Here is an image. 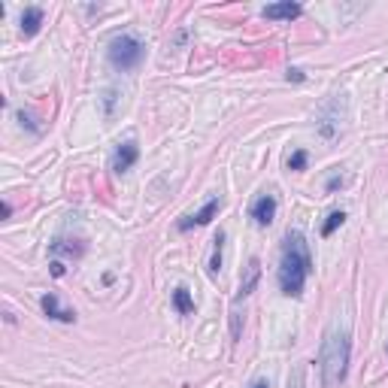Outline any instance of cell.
I'll return each instance as SVG.
<instances>
[{
	"label": "cell",
	"mask_w": 388,
	"mask_h": 388,
	"mask_svg": "<svg viewBox=\"0 0 388 388\" xmlns=\"http://www.w3.org/2000/svg\"><path fill=\"white\" fill-rule=\"evenodd\" d=\"M258 279H261V261H258V258H252V261H249V267H246V276L240 279V298H246V294L255 292Z\"/></svg>",
	"instance_id": "9"
},
{
	"label": "cell",
	"mask_w": 388,
	"mask_h": 388,
	"mask_svg": "<svg viewBox=\"0 0 388 388\" xmlns=\"http://www.w3.org/2000/svg\"><path fill=\"white\" fill-rule=\"evenodd\" d=\"M288 82H303V73L298 70V67H292V70H288Z\"/></svg>",
	"instance_id": "19"
},
{
	"label": "cell",
	"mask_w": 388,
	"mask_h": 388,
	"mask_svg": "<svg viewBox=\"0 0 388 388\" xmlns=\"http://www.w3.org/2000/svg\"><path fill=\"white\" fill-rule=\"evenodd\" d=\"M261 15H264V19H270V21H292V19H298V15H303V6L300 3H292V0H285V3L264 6Z\"/></svg>",
	"instance_id": "7"
},
{
	"label": "cell",
	"mask_w": 388,
	"mask_h": 388,
	"mask_svg": "<svg viewBox=\"0 0 388 388\" xmlns=\"http://www.w3.org/2000/svg\"><path fill=\"white\" fill-rule=\"evenodd\" d=\"M52 276H64V264L61 261H52Z\"/></svg>",
	"instance_id": "20"
},
{
	"label": "cell",
	"mask_w": 388,
	"mask_h": 388,
	"mask_svg": "<svg viewBox=\"0 0 388 388\" xmlns=\"http://www.w3.org/2000/svg\"><path fill=\"white\" fill-rule=\"evenodd\" d=\"M106 55H110V64L116 67V70H134V67L143 61V55H146V49H143V43L136 40V37L121 34L110 43Z\"/></svg>",
	"instance_id": "3"
},
{
	"label": "cell",
	"mask_w": 388,
	"mask_h": 388,
	"mask_svg": "<svg viewBox=\"0 0 388 388\" xmlns=\"http://www.w3.org/2000/svg\"><path fill=\"white\" fill-rule=\"evenodd\" d=\"M309 273H313V255H309L307 237L300 231H288L283 258H279V288L285 298H300Z\"/></svg>",
	"instance_id": "1"
},
{
	"label": "cell",
	"mask_w": 388,
	"mask_h": 388,
	"mask_svg": "<svg viewBox=\"0 0 388 388\" xmlns=\"http://www.w3.org/2000/svg\"><path fill=\"white\" fill-rule=\"evenodd\" d=\"M43 25V10L40 6H28L25 12H21V34L25 37H34L37 30Z\"/></svg>",
	"instance_id": "11"
},
{
	"label": "cell",
	"mask_w": 388,
	"mask_h": 388,
	"mask_svg": "<svg viewBox=\"0 0 388 388\" xmlns=\"http://www.w3.org/2000/svg\"><path fill=\"white\" fill-rule=\"evenodd\" d=\"M303 167H307V152L298 149L292 158H288V170H303Z\"/></svg>",
	"instance_id": "15"
},
{
	"label": "cell",
	"mask_w": 388,
	"mask_h": 388,
	"mask_svg": "<svg viewBox=\"0 0 388 388\" xmlns=\"http://www.w3.org/2000/svg\"><path fill=\"white\" fill-rule=\"evenodd\" d=\"M349 355H352V337H349V328H343V325L328 328V334H325V340H322V352H318V370H322V385L325 388H337L346 379Z\"/></svg>",
	"instance_id": "2"
},
{
	"label": "cell",
	"mask_w": 388,
	"mask_h": 388,
	"mask_svg": "<svg viewBox=\"0 0 388 388\" xmlns=\"http://www.w3.org/2000/svg\"><path fill=\"white\" fill-rule=\"evenodd\" d=\"M252 218H255V225H261V227H267L273 218H276V197L273 194H261L258 201L252 203Z\"/></svg>",
	"instance_id": "6"
},
{
	"label": "cell",
	"mask_w": 388,
	"mask_h": 388,
	"mask_svg": "<svg viewBox=\"0 0 388 388\" xmlns=\"http://www.w3.org/2000/svg\"><path fill=\"white\" fill-rule=\"evenodd\" d=\"M249 388H270V382H267V379H255V382L249 385Z\"/></svg>",
	"instance_id": "21"
},
{
	"label": "cell",
	"mask_w": 388,
	"mask_h": 388,
	"mask_svg": "<svg viewBox=\"0 0 388 388\" xmlns=\"http://www.w3.org/2000/svg\"><path fill=\"white\" fill-rule=\"evenodd\" d=\"M49 252L52 255H67V258H79L82 252H85V243H76V240H64V237H58L55 243L49 246Z\"/></svg>",
	"instance_id": "10"
},
{
	"label": "cell",
	"mask_w": 388,
	"mask_h": 388,
	"mask_svg": "<svg viewBox=\"0 0 388 388\" xmlns=\"http://www.w3.org/2000/svg\"><path fill=\"white\" fill-rule=\"evenodd\" d=\"M216 249H212V261H210V273H218V264H222V243H225V234L218 231V237L212 240Z\"/></svg>",
	"instance_id": "14"
},
{
	"label": "cell",
	"mask_w": 388,
	"mask_h": 388,
	"mask_svg": "<svg viewBox=\"0 0 388 388\" xmlns=\"http://www.w3.org/2000/svg\"><path fill=\"white\" fill-rule=\"evenodd\" d=\"M40 307H43V313L49 316V318H55V322H76V313H73V309H64V307H61L58 298H55L52 292L43 294Z\"/></svg>",
	"instance_id": "8"
},
{
	"label": "cell",
	"mask_w": 388,
	"mask_h": 388,
	"mask_svg": "<svg viewBox=\"0 0 388 388\" xmlns=\"http://www.w3.org/2000/svg\"><path fill=\"white\" fill-rule=\"evenodd\" d=\"M288 388H303V374H300V370H294V376H292V382H288Z\"/></svg>",
	"instance_id": "17"
},
{
	"label": "cell",
	"mask_w": 388,
	"mask_h": 388,
	"mask_svg": "<svg viewBox=\"0 0 388 388\" xmlns=\"http://www.w3.org/2000/svg\"><path fill=\"white\" fill-rule=\"evenodd\" d=\"M343 222H346V212L343 210H337V212H331L328 216V222L322 225V237H331L337 227H343Z\"/></svg>",
	"instance_id": "13"
},
{
	"label": "cell",
	"mask_w": 388,
	"mask_h": 388,
	"mask_svg": "<svg viewBox=\"0 0 388 388\" xmlns=\"http://www.w3.org/2000/svg\"><path fill=\"white\" fill-rule=\"evenodd\" d=\"M106 119H112V103H116V91H106Z\"/></svg>",
	"instance_id": "16"
},
{
	"label": "cell",
	"mask_w": 388,
	"mask_h": 388,
	"mask_svg": "<svg viewBox=\"0 0 388 388\" xmlns=\"http://www.w3.org/2000/svg\"><path fill=\"white\" fill-rule=\"evenodd\" d=\"M136 158H140V146H136L134 140L121 143V146L112 152V161H110L112 173H127V170H131V167L136 164Z\"/></svg>",
	"instance_id": "5"
},
{
	"label": "cell",
	"mask_w": 388,
	"mask_h": 388,
	"mask_svg": "<svg viewBox=\"0 0 388 388\" xmlns=\"http://www.w3.org/2000/svg\"><path fill=\"white\" fill-rule=\"evenodd\" d=\"M218 207H222V201L218 197H210L207 203H203L197 212H192V216H185V218H179V231H192V227H201V225H210L212 218H216V212H218Z\"/></svg>",
	"instance_id": "4"
},
{
	"label": "cell",
	"mask_w": 388,
	"mask_h": 388,
	"mask_svg": "<svg viewBox=\"0 0 388 388\" xmlns=\"http://www.w3.org/2000/svg\"><path fill=\"white\" fill-rule=\"evenodd\" d=\"M340 185H343V176H331V179H328V185H325V188H328V192H337Z\"/></svg>",
	"instance_id": "18"
},
{
	"label": "cell",
	"mask_w": 388,
	"mask_h": 388,
	"mask_svg": "<svg viewBox=\"0 0 388 388\" xmlns=\"http://www.w3.org/2000/svg\"><path fill=\"white\" fill-rule=\"evenodd\" d=\"M173 307H176L179 316L194 313V300H192V294H188V288H176V292H173Z\"/></svg>",
	"instance_id": "12"
}]
</instances>
